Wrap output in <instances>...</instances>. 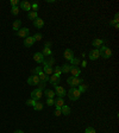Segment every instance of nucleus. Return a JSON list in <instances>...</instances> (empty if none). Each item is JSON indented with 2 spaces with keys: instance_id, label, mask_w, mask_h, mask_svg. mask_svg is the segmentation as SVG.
<instances>
[{
  "instance_id": "f257e3e1",
  "label": "nucleus",
  "mask_w": 119,
  "mask_h": 133,
  "mask_svg": "<svg viewBox=\"0 0 119 133\" xmlns=\"http://www.w3.org/2000/svg\"><path fill=\"white\" fill-rule=\"evenodd\" d=\"M80 96H81V93L79 92L78 88H74V87H72L70 89H69L68 92V97L70 101H76V100L80 99Z\"/></svg>"
},
{
  "instance_id": "f03ea898",
  "label": "nucleus",
  "mask_w": 119,
  "mask_h": 133,
  "mask_svg": "<svg viewBox=\"0 0 119 133\" xmlns=\"http://www.w3.org/2000/svg\"><path fill=\"white\" fill-rule=\"evenodd\" d=\"M67 83L69 84V86L74 87V88H76L78 86H80L81 83H83V80H82L81 77H75V76H70V77H68V80H67Z\"/></svg>"
},
{
  "instance_id": "7ed1b4c3",
  "label": "nucleus",
  "mask_w": 119,
  "mask_h": 133,
  "mask_svg": "<svg viewBox=\"0 0 119 133\" xmlns=\"http://www.w3.org/2000/svg\"><path fill=\"white\" fill-rule=\"evenodd\" d=\"M42 96H43V92L41 89H38V88H36L35 90L31 92V99L35 100V101H38L39 99H42Z\"/></svg>"
},
{
  "instance_id": "20e7f679",
  "label": "nucleus",
  "mask_w": 119,
  "mask_h": 133,
  "mask_svg": "<svg viewBox=\"0 0 119 133\" xmlns=\"http://www.w3.org/2000/svg\"><path fill=\"white\" fill-rule=\"evenodd\" d=\"M88 57L91 61H97L99 57H100V52H99V50L98 49H92L88 54Z\"/></svg>"
},
{
  "instance_id": "39448f33",
  "label": "nucleus",
  "mask_w": 119,
  "mask_h": 133,
  "mask_svg": "<svg viewBox=\"0 0 119 133\" xmlns=\"http://www.w3.org/2000/svg\"><path fill=\"white\" fill-rule=\"evenodd\" d=\"M29 33H30V30L28 28H23V29H19L18 31H17V36L18 37H22L25 39L26 37H29Z\"/></svg>"
},
{
  "instance_id": "423d86ee",
  "label": "nucleus",
  "mask_w": 119,
  "mask_h": 133,
  "mask_svg": "<svg viewBox=\"0 0 119 133\" xmlns=\"http://www.w3.org/2000/svg\"><path fill=\"white\" fill-rule=\"evenodd\" d=\"M55 94L57 95V97H64V95L67 94V92H66V89L63 88V87H61V86H56L55 87Z\"/></svg>"
},
{
  "instance_id": "0eeeda50",
  "label": "nucleus",
  "mask_w": 119,
  "mask_h": 133,
  "mask_svg": "<svg viewBox=\"0 0 119 133\" xmlns=\"http://www.w3.org/2000/svg\"><path fill=\"white\" fill-rule=\"evenodd\" d=\"M39 82H41V81L38 78V75H31V76L28 78V83L30 84V86H37Z\"/></svg>"
},
{
  "instance_id": "6e6552de",
  "label": "nucleus",
  "mask_w": 119,
  "mask_h": 133,
  "mask_svg": "<svg viewBox=\"0 0 119 133\" xmlns=\"http://www.w3.org/2000/svg\"><path fill=\"white\" fill-rule=\"evenodd\" d=\"M42 64H43V73H44V74L48 75V76H50V75L54 74V68H53V67H49V65H48L45 62H43Z\"/></svg>"
},
{
  "instance_id": "1a4fd4ad",
  "label": "nucleus",
  "mask_w": 119,
  "mask_h": 133,
  "mask_svg": "<svg viewBox=\"0 0 119 133\" xmlns=\"http://www.w3.org/2000/svg\"><path fill=\"white\" fill-rule=\"evenodd\" d=\"M49 82H50L51 86H54V87L58 86V83H60V76H57V75H55V74L50 75V76H49Z\"/></svg>"
},
{
  "instance_id": "9d476101",
  "label": "nucleus",
  "mask_w": 119,
  "mask_h": 133,
  "mask_svg": "<svg viewBox=\"0 0 119 133\" xmlns=\"http://www.w3.org/2000/svg\"><path fill=\"white\" fill-rule=\"evenodd\" d=\"M103 56V58H105V59H108V58H111L112 57V50L110 49V48H105L104 49V51L100 54V57Z\"/></svg>"
},
{
  "instance_id": "9b49d317",
  "label": "nucleus",
  "mask_w": 119,
  "mask_h": 133,
  "mask_svg": "<svg viewBox=\"0 0 119 133\" xmlns=\"http://www.w3.org/2000/svg\"><path fill=\"white\" fill-rule=\"evenodd\" d=\"M63 57L67 59V61H70L72 58H74V51L72 49H66L64 52H63Z\"/></svg>"
},
{
  "instance_id": "f8f14e48",
  "label": "nucleus",
  "mask_w": 119,
  "mask_h": 133,
  "mask_svg": "<svg viewBox=\"0 0 119 133\" xmlns=\"http://www.w3.org/2000/svg\"><path fill=\"white\" fill-rule=\"evenodd\" d=\"M33 61L37 63H43L44 61H45V57L43 56V54L42 52H36L33 55Z\"/></svg>"
},
{
  "instance_id": "ddd939ff",
  "label": "nucleus",
  "mask_w": 119,
  "mask_h": 133,
  "mask_svg": "<svg viewBox=\"0 0 119 133\" xmlns=\"http://www.w3.org/2000/svg\"><path fill=\"white\" fill-rule=\"evenodd\" d=\"M32 24H33V26L36 29H42L44 26V20L42 18H39V17H38L37 19H35L33 22H32Z\"/></svg>"
},
{
  "instance_id": "4468645a",
  "label": "nucleus",
  "mask_w": 119,
  "mask_h": 133,
  "mask_svg": "<svg viewBox=\"0 0 119 133\" xmlns=\"http://www.w3.org/2000/svg\"><path fill=\"white\" fill-rule=\"evenodd\" d=\"M19 5H20L22 10H24L25 12H30L31 11V3H29V1H22Z\"/></svg>"
},
{
  "instance_id": "2eb2a0df",
  "label": "nucleus",
  "mask_w": 119,
  "mask_h": 133,
  "mask_svg": "<svg viewBox=\"0 0 119 133\" xmlns=\"http://www.w3.org/2000/svg\"><path fill=\"white\" fill-rule=\"evenodd\" d=\"M104 43H105V39H103V38H97V39H94L93 42H92V45L98 49V48H100L101 45H104Z\"/></svg>"
},
{
  "instance_id": "dca6fc26",
  "label": "nucleus",
  "mask_w": 119,
  "mask_h": 133,
  "mask_svg": "<svg viewBox=\"0 0 119 133\" xmlns=\"http://www.w3.org/2000/svg\"><path fill=\"white\" fill-rule=\"evenodd\" d=\"M33 43H35V40H33V38H32L31 36H29V37H26L25 39H24V45H25L26 48L32 47V45H33Z\"/></svg>"
},
{
  "instance_id": "f3484780",
  "label": "nucleus",
  "mask_w": 119,
  "mask_h": 133,
  "mask_svg": "<svg viewBox=\"0 0 119 133\" xmlns=\"http://www.w3.org/2000/svg\"><path fill=\"white\" fill-rule=\"evenodd\" d=\"M70 74L73 75V76H75V77H78L79 75L81 74V69L79 68V67H72V69H70V71H69Z\"/></svg>"
},
{
  "instance_id": "a211bd4d",
  "label": "nucleus",
  "mask_w": 119,
  "mask_h": 133,
  "mask_svg": "<svg viewBox=\"0 0 119 133\" xmlns=\"http://www.w3.org/2000/svg\"><path fill=\"white\" fill-rule=\"evenodd\" d=\"M63 105H66V103H64V99L57 97V99L55 100V107H56L57 109H61V107H62Z\"/></svg>"
},
{
  "instance_id": "6ab92c4d",
  "label": "nucleus",
  "mask_w": 119,
  "mask_h": 133,
  "mask_svg": "<svg viewBox=\"0 0 119 133\" xmlns=\"http://www.w3.org/2000/svg\"><path fill=\"white\" fill-rule=\"evenodd\" d=\"M38 78H39V81H41V82H44V83H45V82H48V81H49V76H48V75H45V74H44L43 71H41V73L38 74Z\"/></svg>"
},
{
  "instance_id": "aec40b11",
  "label": "nucleus",
  "mask_w": 119,
  "mask_h": 133,
  "mask_svg": "<svg viewBox=\"0 0 119 133\" xmlns=\"http://www.w3.org/2000/svg\"><path fill=\"white\" fill-rule=\"evenodd\" d=\"M61 112H62V114H64L66 117H68L69 114H70V107L67 105H63L62 107H61Z\"/></svg>"
},
{
  "instance_id": "412c9836",
  "label": "nucleus",
  "mask_w": 119,
  "mask_h": 133,
  "mask_svg": "<svg viewBox=\"0 0 119 133\" xmlns=\"http://www.w3.org/2000/svg\"><path fill=\"white\" fill-rule=\"evenodd\" d=\"M44 94H45V96H47L48 99H55V92L54 90H50V89H45V92H44Z\"/></svg>"
},
{
  "instance_id": "4be33fe9",
  "label": "nucleus",
  "mask_w": 119,
  "mask_h": 133,
  "mask_svg": "<svg viewBox=\"0 0 119 133\" xmlns=\"http://www.w3.org/2000/svg\"><path fill=\"white\" fill-rule=\"evenodd\" d=\"M70 69H72V65L68 64V63H64L63 65H61V70H62V73H64V74L69 73V71H70Z\"/></svg>"
},
{
  "instance_id": "5701e85b",
  "label": "nucleus",
  "mask_w": 119,
  "mask_h": 133,
  "mask_svg": "<svg viewBox=\"0 0 119 133\" xmlns=\"http://www.w3.org/2000/svg\"><path fill=\"white\" fill-rule=\"evenodd\" d=\"M20 24H22V22H20L19 19L14 20V22H13V25H12V30H14V31H18L19 29H20Z\"/></svg>"
},
{
  "instance_id": "b1692460",
  "label": "nucleus",
  "mask_w": 119,
  "mask_h": 133,
  "mask_svg": "<svg viewBox=\"0 0 119 133\" xmlns=\"http://www.w3.org/2000/svg\"><path fill=\"white\" fill-rule=\"evenodd\" d=\"M28 17H29V19H31L32 22H33L35 19L38 18V13L35 12V11H30V12H29V14H28Z\"/></svg>"
},
{
  "instance_id": "393cba45",
  "label": "nucleus",
  "mask_w": 119,
  "mask_h": 133,
  "mask_svg": "<svg viewBox=\"0 0 119 133\" xmlns=\"http://www.w3.org/2000/svg\"><path fill=\"white\" fill-rule=\"evenodd\" d=\"M43 106H44V103H42V102H39V101H36V103H35V106H33V109L35 111H42V109H43Z\"/></svg>"
},
{
  "instance_id": "a878e982",
  "label": "nucleus",
  "mask_w": 119,
  "mask_h": 133,
  "mask_svg": "<svg viewBox=\"0 0 119 133\" xmlns=\"http://www.w3.org/2000/svg\"><path fill=\"white\" fill-rule=\"evenodd\" d=\"M43 56L45 57V56H51L53 55V51H51L50 48H43Z\"/></svg>"
},
{
  "instance_id": "bb28decb",
  "label": "nucleus",
  "mask_w": 119,
  "mask_h": 133,
  "mask_svg": "<svg viewBox=\"0 0 119 133\" xmlns=\"http://www.w3.org/2000/svg\"><path fill=\"white\" fill-rule=\"evenodd\" d=\"M69 62L72 63V64H70L72 67H78V65L80 64V59L76 58V57H74V58H72L70 61H69Z\"/></svg>"
},
{
  "instance_id": "cd10ccee",
  "label": "nucleus",
  "mask_w": 119,
  "mask_h": 133,
  "mask_svg": "<svg viewBox=\"0 0 119 133\" xmlns=\"http://www.w3.org/2000/svg\"><path fill=\"white\" fill-rule=\"evenodd\" d=\"M79 87V88H78V89H79V92H80V93H85V92H86V90H87V84H85V83H81V84H80V86H78Z\"/></svg>"
},
{
  "instance_id": "c85d7f7f",
  "label": "nucleus",
  "mask_w": 119,
  "mask_h": 133,
  "mask_svg": "<svg viewBox=\"0 0 119 133\" xmlns=\"http://www.w3.org/2000/svg\"><path fill=\"white\" fill-rule=\"evenodd\" d=\"M44 62L47 63V64L49 65V67H53V65L55 64V58H54V57H49V58H48V59H45Z\"/></svg>"
},
{
  "instance_id": "c756f323",
  "label": "nucleus",
  "mask_w": 119,
  "mask_h": 133,
  "mask_svg": "<svg viewBox=\"0 0 119 133\" xmlns=\"http://www.w3.org/2000/svg\"><path fill=\"white\" fill-rule=\"evenodd\" d=\"M54 74L57 75V76H60V77H61V74H62L61 67H55V69H54Z\"/></svg>"
},
{
  "instance_id": "7c9ffc66",
  "label": "nucleus",
  "mask_w": 119,
  "mask_h": 133,
  "mask_svg": "<svg viewBox=\"0 0 119 133\" xmlns=\"http://www.w3.org/2000/svg\"><path fill=\"white\" fill-rule=\"evenodd\" d=\"M32 38H33L35 42H38V40H41L42 38H43V34L42 33H36L35 36H32Z\"/></svg>"
},
{
  "instance_id": "2f4dec72",
  "label": "nucleus",
  "mask_w": 119,
  "mask_h": 133,
  "mask_svg": "<svg viewBox=\"0 0 119 133\" xmlns=\"http://www.w3.org/2000/svg\"><path fill=\"white\" fill-rule=\"evenodd\" d=\"M41 71H43V69H42V67H36V69H33L32 70V75H38Z\"/></svg>"
},
{
  "instance_id": "473e14b6",
  "label": "nucleus",
  "mask_w": 119,
  "mask_h": 133,
  "mask_svg": "<svg viewBox=\"0 0 119 133\" xmlns=\"http://www.w3.org/2000/svg\"><path fill=\"white\" fill-rule=\"evenodd\" d=\"M11 13H12L13 16H18V13H19V8H18V6L12 7V8H11Z\"/></svg>"
},
{
  "instance_id": "72a5a7b5",
  "label": "nucleus",
  "mask_w": 119,
  "mask_h": 133,
  "mask_svg": "<svg viewBox=\"0 0 119 133\" xmlns=\"http://www.w3.org/2000/svg\"><path fill=\"white\" fill-rule=\"evenodd\" d=\"M35 103H36V101H35V100H32V99L26 100V106H32V107H33Z\"/></svg>"
},
{
  "instance_id": "f704fd0d",
  "label": "nucleus",
  "mask_w": 119,
  "mask_h": 133,
  "mask_svg": "<svg viewBox=\"0 0 119 133\" xmlns=\"http://www.w3.org/2000/svg\"><path fill=\"white\" fill-rule=\"evenodd\" d=\"M31 10H32V11H35V12H37L38 4H37V3H32V4H31Z\"/></svg>"
},
{
  "instance_id": "c9c22d12",
  "label": "nucleus",
  "mask_w": 119,
  "mask_h": 133,
  "mask_svg": "<svg viewBox=\"0 0 119 133\" xmlns=\"http://www.w3.org/2000/svg\"><path fill=\"white\" fill-rule=\"evenodd\" d=\"M47 105L48 106H54L55 105V99H47Z\"/></svg>"
},
{
  "instance_id": "e433bc0d",
  "label": "nucleus",
  "mask_w": 119,
  "mask_h": 133,
  "mask_svg": "<svg viewBox=\"0 0 119 133\" xmlns=\"http://www.w3.org/2000/svg\"><path fill=\"white\" fill-rule=\"evenodd\" d=\"M19 4H20V1H19V0H11V5H12V7L18 6Z\"/></svg>"
},
{
  "instance_id": "4c0bfd02",
  "label": "nucleus",
  "mask_w": 119,
  "mask_h": 133,
  "mask_svg": "<svg viewBox=\"0 0 119 133\" xmlns=\"http://www.w3.org/2000/svg\"><path fill=\"white\" fill-rule=\"evenodd\" d=\"M85 133H97V132H95V130H94L93 127H87L86 131H85Z\"/></svg>"
},
{
  "instance_id": "58836bf2",
  "label": "nucleus",
  "mask_w": 119,
  "mask_h": 133,
  "mask_svg": "<svg viewBox=\"0 0 119 133\" xmlns=\"http://www.w3.org/2000/svg\"><path fill=\"white\" fill-rule=\"evenodd\" d=\"M37 86H38L37 88H38V89H41V90H43L44 88H45V83H44V82H39Z\"/></svg>"
},
{
  "instance_id": "ea45409f",
  "label": "nucleus",
  "mask_w": 119,
  "mask_h": 133,
  "mask_svg": "<svg viewBox=\"0 0 119 133\" xmlns=\"http://www.w3.org/2000/svg\"><path fill=\"white\" fill-rule=\"evenodd\" d=\"M54 114H55V117H60V115H62V112H61V109H55V112H54Z\"/></svg>"
},
{
  "instance_id": "a19ab883",
  "label": "nucleus",
  "mask_w": 119,
  "mask_h": 133,
  "mask_svg": "<svg viewBox=\"0 0 119 133\" xmlns=\"http://www.w3.org/2000/svg\"><path fill=\"white\" fill-rule=\"evenodd\" d=\"M116 24H118V22H116L114 19H112V20H111V22L108 23V25H110V26H114Z\"/></svg>"
},
{
  "instance_id": "79ce46f5",
  "label": "nucleus",
  "mask_w": 119,
  "mask_h": 133,
  "mask_svg": "<svg viewBox=\"0 0 119 133\" xmlns=\"http://www.w3.org/2000/svg\"><path fill=\"white\" fill-rule=\"evenodd\" d=\"M51 47V43L50 42H47V43L44 44V48H50Z\"/></svg>"
},
{
  "instance_id": "37998d69",
  "label": "nucleus",
  "mask_w": 119,
  "mask_h": 133,
  "mask_svg": "<svg viewBox=\"0 0 119 133\" xmlns=\"http://www.w3.org/2000/svg\"><path fill=\"white\" fill-rule=\"evenodd\" d=\"M114 20H116V22H118L119 20V13H116V16H114Z\"/></svg>"
},
{
  "instance_id": "c03bdc74",
  "label": "nucleus",
  "mask_w": 119,
  "mask_h": 133,
  "mask_svg": "<svg viewBox=\"0 0 119 133\" xmlns=\"http://www.w3.org/2000/svg\"><path fill=\"white\" fill-rule=\"evenodd\" d=\"M80 63H81V65H82V67H83V68H85V67H86V64H87V62H86V61H82V62H80Z\"/></svg>"
},
{
  "instance_id": "a18cd8bd",
  "label": "nucleus",
  "mask_w": 119,
  "mask_h": 133,
  "mask_svg": "<svg viewBox=\"0 0 119 133\" xmlns=\"http://www.w3.org/2000/svg\"><path fill=\"white\" fill-rule=\"evenodd\" d=\"M14 133H25V132L22 130H17V131H14Z\"/></svg>"
},
{
  "instance_id": "49530a36",
  "label": "nucleus",
  "mask_w": 119,
  "mask_h": 133,
  "mask_svg": "<svg viewBox=\"0 0 119 133\" xmlns=\"http://www.w3.org/2000/svg\"><path fill=\"white\" fill-rule=\"evenodd\" d=\"M114 29H119V24H116V25H114Z\"/></svg>"
}]
</instances>
